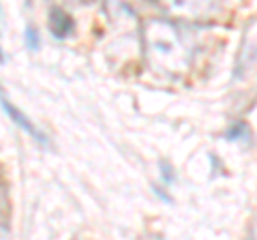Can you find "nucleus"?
Masks as SVG:
<instances>
[{
  "mask_svg": "<svg viewBox=\"0 0 257 240\" xmlns=\"http://www.w3.org/2000/svg\"><path fill=\"white\" fill-rule=\"evenodd\" d=\"M170 18L187 24H208L221 11L219 0H159Z\"/></svg>",
  "mask_w": 257,
  "mask_h": 240,
  "instance_id": "2",
  "label": "nucleus"
},
{
  "mask_svg": "<svg viewBox=\"0 0 257 240\" xmlns=\"http://www.w3.org/2000/svg\"><path fill=\"white\" fill-rule=\"evenodd\" d=\"M0 62H5V52H3V45H0Z\"/></svg>",
  "mask_w": 257,
  "mask_h": 240,
  "instance_id": "7",
  "label": "nucleus"
},
{
  "mask_svg": "<svg viewBox=\"0 0 257 240\" xmlns=\"http://www.w3.org/2000/svg\"><path fill=\"white\" fill-rule=\"evenodd\" d=\"M142 47L148 67L167 77H180L191 67V50L184 45L178 26L170 20L152 18L142 24Z\"/></svg>",
  "mask_w": 257,
  "mask_h": 240,
  "instance_id": "1",
  "label": "nucleus"
},
{
  "mask_svg": "<svg viewBox=\"0 0 257 240\" xmlns=\"http://www.w3.org/2000/svg\"><path fill=\"white\" fill-rule=\"evenodd\" d=\"M0 105H3V109L7 111V116H9V118L13 120V123L20 127L22 131H26V133L30 135L32 140H37L39 144H47V138H45V135H43L41 131H39V127H37V125H32V123H30V118H28L26 114H24L22 109H18V107H15L13 103H11L9 99L5 97L3 88H0Z\"/></svg>",
  "mask_w": 257,
  "mask_h": 240,
  "instance_id": "3",
  "label": "nucleus"
},
{
  "mask_svg": "<svg viewBox=\"0 0 257 240\" xmlns=\"http://www.w3.org/2000/svg\"><path fill=\"white\" fill-rule=\"evenodd\" d=\"M246 133H248L246 127H244L242 123H236V125L229 129V135H227V138H229V140H240V138H242V135H246Z\"/></svg>",
  "mask_w": 257,
  "mask_h": 240,
  "instance_id": "6",
  "label": "nucleus"
},
{
  "mask_svg": "<svg viewBox=\"0 0 257 240\" xmlns=\"http://www.w3.org/2000/svg\"><path fill=\"white\" fill-rule=\"evenodd\" d=\"M26 45H28V50H39V35H37V30L32 28V26H28L26 28Z\"/></svg>",
  "mask_w": 257,
  "mask_h": 240,
  "instance_id": "5",
  "label": "nucleus"
},
{
  "mask_svg": "<svg viewBox=\"0 0 257 240\" xmlns=\"http://www.w3.org/2000/svg\"><path fill=\"white\" fill-rule=\"evenodd\" d=\"M58 3H62V5H69V3H77V0H58Z\"/></svg>",
  "mask_w": 257,
  "mask_h": 240,
  "instance_id": "8",
  "label": "nucleus"
},
{
  "mask_svg": "<svg viewBox=\"0 0 257 240\" xmlns=\"http://www.w3.org/2000/svg\"><path fill=\"white\" fill-rule=\"evenodd\" d=\"M50 30H52V35L58 37V39L67 37L71 30H73V20H71L62 9L56 7V9H52V13H50Z\"/></svg>",
  "mask_w": 257,
  "mask_h": 240,
  "instance_id": "4",
  "label": "nucleus"
}]
</instances>
